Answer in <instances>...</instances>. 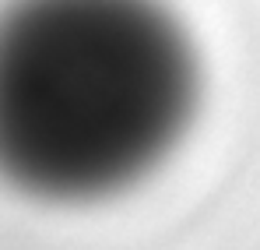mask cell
<instances>
[{"label":"cell","instance_id":"1","mask_svg":"<svg viewBox=\"0 0 260 250\" xmlns=\"http://www.w3.org/2000/svg\"><path fill=\"white\" fill-rule=\"evenodd\" d=\"M193 106V46L155 0H25L0 21V173L32 194L141 180Z\"/></svg>","mask_w":260,"mask_h":250}]
</instances>
